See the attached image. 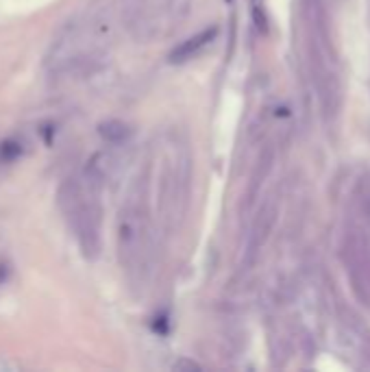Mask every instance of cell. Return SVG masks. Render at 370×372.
Segmentation results:
<instances>
[{
	"instance_id": "6da1fadb",
	"label": "cell",
	"mask_w": 370,
	"mask_h": 372,
	"mask_svg": "<svg viewBox=\"0 0 370 372\" xmlns=\"http://www.w3.org/2000/svg\"><path fill=\"white\" fill-rule=\"evenodd\" d=\"M142 196H129L118 216V255L129 277L140 274L148 251V220Z\"/></svg>"
},
{
	"instance_id": "7a4b0ae2",
	"label": "cell",
	"mask_w": 370,
	"mask_h": 372,
	"mask_svg": "<svg viewBox=\"0 0 370 372\" xmlns=\"http://www.w3.org/2000/svg\"><path fill=\"white\" fill-rule=\"evenodd\" d=\"M189 176H192V163L185 148H176L166 161L161 181V194L157 209L163 220L166 231H172L176 218H181L187 207V192H189Z\"/></svg>"
},
{
	"instance_id": "3957f363",
	"label": "cell",
	"mask_w": 370,
	"mask_h": 372,
	"mask_svg": "<svg viewBox=\"0 0 370 372\" xmlns=\"http://www.w3.org/2000/svg\"><path fill=\"white\" fill-rule=\"evenodd\" d=\"M342 259H345L355 296L364 307L370 309V240L349 218L345 238H342Z\"/></svg>"
},
{
	"instance_id": "277c9868",
	"label": "cell",
	"mask_w": 370,
	"mask_h": 372,
	"mask_svg": "<svg viewBox=\"0 0 370 372\" xmlns=\"http://www.w3.org/2000/svg\"><path fill=\"white\" fill-rule=\"evenodd\" d=\"M336 338L340 349L349 357L360 360V364L370 366V331L355 318V313L345 309L338 318Z\"/></svg>"
},
{
	"instance_id": "5b68a950",
	"label": "cell",
	"mask_w": 370,
	"mask_h": 372,
	"mask_svg": "<svg viewBox=\"0 0 370 372\" xmlns=\"http://www.w3.org/2000/svg\"><path fill=\"white\" fill-rule=\"evenodd\" d=\"M275 220H277V203L275 200H268L262 209L257 211L255 216V223L251 227V236H249V246H246V257H244V264L251 266L253 261L257 259L259 251L264 248V244L270 238V231L275 227Z\"/></svg>"
},
{
	"instance_id": "8992f818",
	"label": "cell",
	"mask_w": 370,
	"mask_h": 372,
	"mask_svg": "<svg viewBox=\"0 0 370 372\" xmlns=\"http://www.w3.org/2000/svg\"><path fill=\"white\" fill-rule=\"evenodd\" d=\"M216 35H218V26H207V29H203L201 33L187 37L185 41H181V44L170 52V57H168L170 63H185L189 59H194L198 52H203L212 44V41L216 39Z\"/></svg>"
},
{
	"instance_id": "52a82bcc",
	"label": "cell",
	"mask_w": 370,
	"mask_h": 372,
	"mask_svg": "<svg viewBox=\"0 0 370 372\" xmlns=\"http://www.w3.org/2000/svg\"><path fill=\"white\" fill-rule=\"evenodd\" d=\"M272 163H275V148L268 146L262 157H259L257 165H255V172L251 176V185H249V205L259 196V189H262V185L266 183V178L272 170Z\"/></svg>"
},
{
	"instance_id": "ba28073f",
	"label": "cell",
	"mask_w": 370,
	"mask_h": 372,
	"mask_svg": "<svg viewBox=\"0 0 370 372\" xmlns=\"http://www.w3.org/2000/svg\"><path fill=\"white\" fill-rule=\"evenodd\" d=\"M99 135L103 137V142L112 144V146H122L131 140L133 129L127 122L122 120H107L99 124Z\"/></svg>"
},
{
	"instance_id": "9c48e42d",
	"label": "cell",
	"mask_w": 370,
	"mask_h": 372,
	"mask_svg": "<svg viewBox=\"0 0 370 372\" xmlns=\"http://www.w3.org/2000/svg\"><path fill=\"white\" fill-rule=\"evenodd\" d=\"M20 153H22V148H20L18 142H5V144H0V157L7 159V161H13Z\"/></svg>"
},
{
	"instance_id": "30bf717a",
	"label": "cell",
	"mask_w": 370,
	"mask_h": 372,
	"mask_svg": "<svg viewBox=\"0 0 370 372\" xmlns=\"http://www.w3.org/2000/svg\"><path fill=\"white\" fill-rule=\"evenodd\" d=\"M253 18H255V24H257V29L262 31V33H266V29H268V22H266V16H264V11H262V7H255L253 9Z\"/></svg>"
},
{
	"instance_id": "8fae6325",
	"label": "cell",
	"mask_w": 370,
	"mask_h": 372,
	"mask_svg": "<svg viewBox=\"0 0 370 372\" xmlns=\"http://www.w3.org/2000/svg\"><path fill=\"white\" fill-rule=\"evenodd\" d=\"M174 370H187V372H194V370H201V366L196 364V362H187V360H181V362H176L174 366H172Z\"/></svg>"
}]
</instances>
